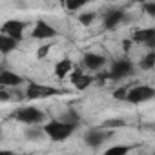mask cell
<instances>
[{
	"mask_svg": "<svg viewBox=\"0 0 155 155\" xmlns=\"http://www.w3.org/2000/svg\"><path fill=\"white\" fill-rule=\"evenodd\" d=\"M151 99H155V88L146 86V84H139V86L130 88L128 97H126V101H128V102H131V104L148 102V101H151Z\"/></svg>",
	"mask_w": 155,
	"mask_h": 155,
	"instance_id": "cell-3",
	"label": "cell"
},
{
	"mask_svg": "<svg viewBox=\"0 0 155 155\" xmlns=\"http://www.w3.org/2000/svg\"><path fill=\"white\" fill-rule=\"evenodd\" d=\"M144 11H146L150 17L155 18V2H148V4H144Z\"/></svg>",
	"mask_w": 155,
	"mask_h": 155,
	"instance_id": "cell-25",
	"label": "cell"
},
{
	"mask_svg": "<svg viewBox=\"0 0 155 155\" xmlns=\"http://www.w3.org/2000/svg\"><path fill=\"white\" fill-rule=\"evenodd\" d=\"M9 101V93L6 91V88L0 90V102H8Z\"/></svg>",
	"mask_w": 155,
	"mask_h": 155,
	"instance_id": "cell-26",
	"label": "cell"
},
{
	"mask_svg": "<svg viewBox=\"0 0 155 155\" xmlns=\"http://www.w3.org/2000/svg\"><path fill=\"white\" fill-rule=\"evenodd\" d=\"M122 44H124V49L128 51V49H130V46H131V40H124Z\"/></svg>",
	"mask_w": 155,
	"mask_h": 155,
	"instance_id": "cell-27",
	"label": "cell"
},
{
	"mask_svg": "<svg viewBox=\"0 0 155 155\" xmlns=\"http://www.w3.org/2000/svg\"><path fill=\"white\" fill-rule=\"evenodd\" d=\"M122 126H126V122L122 119H106V120H102L101 130L111 131V130H117V128H122Z\"/></svg>",
	"mask_w": 155,
	"mask_h": 155,
	"instance_id": "cell-16",
	"label": "cell"
},
{
	"mask_svg": "<svg viewBox=\"0 0 155 155\" xmlns=\"http://www.w3.org/2000/svg\"><path fill=\"white\" fill-rule=\"evenodd\" d=\"M133 146H126V144H117V146H110L102 155H128L131 151Z\"/></svg>",
	"mask_w": 155,
	"mask_h": 155,
	"instance_id": "cell-15",
	"label": "cell"
},
{
	"mask_svg": "<svg viewBox=\"0 0 155 155\" xmlns=\"http://www.w3.org/2000/svg\"><path fill=\"white\" fill-rule=\"evenodd\" d=\"M91 84H93V77H91V75H88V73H84V77H82V79H81L79 82H77V84H75V88L82 91V90L90 88Z\"/></svg>",
	"mask_w": 155,
	"mask_h": 155,
	"instance_id": "cell-18",
	"label": "cell"
},
{
	"mask_svg": "<svg viewBox=\"0 0 155 155\" xmlns=\"http://www.w3.org/2000/svg\"><path fill=\"white\" fill-rule=\"evenodd\" d=\"M124 20V13L120 11V9H111V11H108L106 15H104V28L106 29H115L120 22Z\"/></svg>",
	"mask_w": 155,
	"mask_h": 155,
	"instance_id": "cell-10",
	"label": "cell"
},
{
	"mask_svg": "<svg viewBox=\"0 0 155 155\" xmlns=\"http://www.w3.org/2000/svg\"><path fill=\"white\" fill-rule=\"evenodd\" d=\"M22 84V77L13 73V71H2L0 73V86H4V88H17Z\"/></svg>",
	"mask_w": 155,
	"mask_h": 155,
	"instance_id": "cell-9",
	"label": "cell"
},
{
	"mask_svg": "<svg viewBox=\"0 0 155 155\" xmlns=\"http://www.w3.org/2000/svg\"><path fill=\"white\" fill-rule=\"evenodd\" d=\"M86 6V2H66V8L69 11H77V9H82Z\"/></svg>",
	"mask_w": 155,
	"mask_h": 155,
	"instance_id": "cell-24",
	"label": "cell"
},
{
	"mask_svg": "<svg viewBox=\"0 0 155 155\" xmlns=\"http://www.w3.org/2000/svg\"><path fill=\"white\" fill-rule=\"evenodd\" d=\"M95 13L93 11H84L82 15H79V22L82 24V26H91L93 24V20H95Z\"/></svg>",
	"mask_w": 155,
	"mask_h": 155,
	"instance_id": "cell-19",
	"label": "cell"
},
{
	"mask_svg": "<svg viewBox=\"0 0 155 155\" xmlns=\"http://www.w3.org/2000/svg\"><path fill=\"white\" fill-rule=\"evenodd\" d=\"M139 66H140V69H151V68H155V51H150L148 55H144L140 58Z\"/></svg>",
	"mask_w": 155,
	"mask_h": 155,
	"instance_id": "cell-17",
	"label": "cell"
},
{
	"mask_svg": "<svg viewBox=\"0 0 155 155\" xmlns=\"http://www.w3.org/2000/svg\"><path fill=\"white\" fill-rule=\"evenodd\" d=\"M153 155H155V153H153Z\"/></svg>",
	"mask_w": 155,
	"mask_h": 155,
	"instance_id": "cell-29",
	"label": "cell"
},
{
	"mask_svg": "<svg viewBox=\"0 0 155 155\" xmlns=\"http://www.w3.org/2000/svg\"><path fill=\"white\" fill-rule=\"evenodd\" d=\"M58 95V90L57 88H51V86H42V84H37V82H29L28 90H26V97L29 101H35V99H48V97H55Z\"/></svg>",
	"mask_w": 155,
	"mask_h": 155,
	"instance_id": "cell-5",
	"label": "cell"
},
{
	"mask_svg": "<svg viewBox=\"0 0 155 155\" xmlns=\"http://www.w3.org/2000/svg\"><path fill=\"white\" fill-rule=\"evenodd\" d=\"M42 135H46L44 133V128H29L26 131V139H29V140H38Z\"/></svg>",
	"mask_w": 155,
	"mask_h": 155,
	"instance_id": "cell-20",
	"label": "cell"
},
{
	"mask_svg": "<svg viewBox=\"0 0 155 155\" xmlns=\"http://www.w3.org/2000/svg\"><path fill=\"white\" fill-rule=\"evenodd\" d=\"M26 22H22V20H17V18H11V20H6L4 24H2V35H6V37H11V38H15V40H22V37H24V29H26Z\"/></svg>",
	"mask_w": 155,
	"mask_h": 155,
	"instance_id": "cell-6",
	"label": "cell"
},
{
	"mask_svg": "<svg viewBox=\"0 0 155 155\" xmlns=\"http://www.w3.org/2000/svg\"><path fill=\"white\" fill-rule=\"evenodd\" d=\"M82 77H84V73H82V69H79V68H75V69H73V73L69 75V81H71V84L75 86L77 82H79V81L82 79Z\"/></svg>",
	"mask_w": 155,
	"mask_h": 155,
	"instance_id": "cell-21",
	"label": "cell"
},
{
	"mask_svg": "<svg viewBox=\"0 0 155 155\" xmlns=\"http://www.w3.org/2000/svg\"><path fill=\"white\" fill-rule=\"evenodd\" d=\"M153 37H155V28H148V29H137V31L131 35V40H133V42H139V44H146V42H150Z\"/></svg>",
	"mask_w": 155,
	"mask_h": 155,
	"instance_id": "cell-13",
	"label": "cell"
},
{
	"mask_svg": "<svg viewBox=\"0 0 155 155\" xmlns=\"http://www.w3.org/2000/svg\"><path fill=\"white\" fill-rule=\"evenodd\" d=\"M0 155H15V153L9 151V150H2V151H0Z\"/></svg>",
	"mask_w": 155,
	"mask_h": 155,
	"instance_id": "cell-28",
	"label": "cell"
},
{
	"mask_svg": "<svg viewBox=\"0 0 155 155\" xmlns=\"http://www.w3.org/2000/svg\"><path fill=\"white\" fill-rule=\"evenodd\" d=\"M15 119L18 122H24L28 126H37L44 120V111H40L35 106H24L15 111Z\"/></svg>",
	"mask_w": 155,
	"mask_h": 155,
	"instance_id": "cell-2",
	"label": "cell"
},
{
	"mask_svg": "<svg viewBox=\"0 0 155 155\" xmlns=\"http://www.w3.org/2000/svg\"><path fill=\"white\" fill-rule=\"evenodd\" d=\"M111 135V131H102L101 128L99 130H90L86 135H84V140H86V144L88 146H91V148H99V146H102L106 140H108V137Z\"/></svg>",
	"mask_w": 155,
	"mask_h": 155,
	"instance_id": "cell-8",
	"label": "cell"
},
{
	"mask_svg": "<svg viewBox=\"0 0 155 155\" xmlns=\"http://www.w3.org/2000/svg\"><path fill=\"white\" fill-rule=\"evenodd\" d=\"M131 73H133V64H131V60L120 58V60H115V62L111 64V69H110L106 75H108L110 81H120V79H124V77H128V75H131Z\"/></svg>",
	"mask_w": 155,
	"mask_h": 155,
	"instance_id": "cell-4",
	"label": "cell"
},
{
	"mask_svg": "<svg viewBox=\"0 0 155 155\" xmlns=\"http://www.w3.org/2000/svg\"><path fill=\"white\" fill-rule=\"evenodd\" d=\"M82 62H84V66H86L88 69L97 71V69H101V68L106 64V58H104L102 55H97V53H86L84 58H82Z\"/></svg>",
	"mask_w": 155,
	"mask_h": 155,
	"instance_id": "cell-11",
	"label": "cell"
},
{
	"mask_svg": "<svg viewBox=\"0 0 155 155\" xmlns=\"http://www.w3.org/2000/svg\"><path fill=\"white\" fill-rule=\"evenodd\" d=\"M73 69H75L73 68V62L69 58H62L55 66V75H57V79H64V77H68V75L73 73Z\"/></svg>",
	"mask_w": 155,
	"mask_h": 155,
	"instance_id": "cell-12",
	"label": "cell"
},
{
	"mask_svg": "<svg viewBox=\"0 0 155 155\" xmlns=\"http://www.w3.org/2000/svg\"><path fill=\"white\" fill-rule=\"evenodd\" d=\"M44 133L55 140V142H60V140H66L68 137L73 135V131L77 130V124H71V122H64L60 119H53L49 122H46L44 126Z\"/></svg>",
	"mask_w": 155,
	"mask_h": 155,
	"instance_id": "cell-1",
	"label": "cell"
},
{
	"mask_svg": "<svg viewBox=\"0 0 155 155\" xmlns=\"http://www.w3.org/2000/svg\"><path fill=\"white\" fill-rule=\"evenodd\" d=\"M31 37H33V38H37V40L55 38V37H57V29H55L51 24H48L46 20H38V22L35 24L33 31H31Z\"/></svg>",
	"mask_w": 155,
	"mask_h": 155,
	"instance_id": "cell-7",
	"label": "cell"
},
{
	"mask_svg": "<svg viewBox=\"0 0 155 155\" xmlns=\"http://www.w3.org/2000/svg\"><path fill=\"white\" fill-rule=\"evenodd\" d=\"M17 46H18V40H15L11 37H6V35H0V53L2 55L11 53Z\"/></svg>",
	"mask_w": 155,
	"mask_h": 155,
	"instance_id": "cell-14",
	"label": "cell"
},
{
	"mask_svg": "<svg viewBox=\"0 0 155 155\" xmlns=\"http://www.w3.org/2000/svg\"><path fill=\"white\" fill-rule=\"evenodd\" d=\"M49 49H51V44H42L38 49H37V58H46L48 57V53H49Z\"/></svg>",
	"mask_w": 155,
	"mask_h": 155,
	"instance_id": "cell-22",
	"label": "cell"
},
{
	"mask_svg": "<svg viewBox=\"0 0 155 155\" xmlns=\"http://www.w3.org/2000/svg\"><path fill=\"white\" fill-rule=\"evenodd\" d=\"M128 91H130V88H119V90H115V91H113V97H115L117 101H126Z\"/></svg>",
	"mask_w": 155,
	"mask_h": 155,
	"instance_id": "cell-23",
	"label": "cell"
}]
</instances>
